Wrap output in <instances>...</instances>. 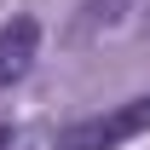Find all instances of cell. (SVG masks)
Here are the masks:
<instances>
[{
  "label": "cell",
  "mask_w": 150,
  "mask_h": 150,
  "mask_svg": "<svg viewBox=\"0 0 150 150\" xmlns=\"http://www.w3.org/2000/svg\"><path fill=\"white\" fill-rule=\"evenodd\" d=\"M150 133V93L144 98H127L104 115H87V121H69L58 133V150H121L127 139Z\"/></svg>",
  "instance_id": "cell-1"
},
{
  "label": "cell",
  "mask_w": 150,
  "mask_h": 150,
  "mask_svg": "<svg viewBox=\"0 0 150 150\" xmlns=\"http://www.w3.org/2000/svg\"><path fill=\"white\" fill-rule=\"evenodd\" d=\"M6 144H12V127H0V150H6Z\"/></svg>",
  "instance_id": "cell-3"
},
{
  "label": "cell",
  "mask_w": 150,
  "mask_h": 150,
  "mask_svg": "<svg viewBox=\"0 0 150 150\" xmlns=\"http://www.w3.org/2000/svg\"><path fill=\"white\" fill-rule=\"evenodd\" d=\"M40 58V23L35 18H12L0 29V87H18Z\"/></svg>",
  "instance_id": "cell-2"
}]
</instances>
